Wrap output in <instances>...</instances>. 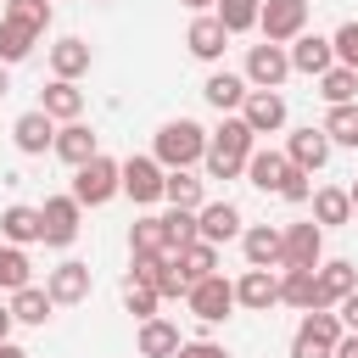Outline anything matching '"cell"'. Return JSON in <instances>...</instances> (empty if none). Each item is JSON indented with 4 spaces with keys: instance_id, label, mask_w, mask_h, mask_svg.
Here are the masks:
<instances>
[{
    "instance_id": "obj_15",
    "label": "cell",
    "mask_w": 358,
    "mask_h": 358,
    "mask_svg": "<svg viewBox=\"0 0 358 358\" xmlns=\"http://www.w3.org/2000/svg\"><path fill=\"white\" fill-rule=\"evenodd\" d=\"M285 162L291 168H302V173H319L324 162H330V140H324V129H291V140H285Z\"/></svg>"
},
{
    "instance_id": "obj_23",
    "label": "cell",
    "mask_w": 358,
    "mask_h": 358,
    "mask_svg": "<svg viewBox=\"0 0 358 358\" xmlns=\"http://www.w3.org/2000/svg\"><path fill=\"white\" fill-rule=\"evenodd\" d=\"M201 95H207V106H218V112L229 117V112H241V101L252 95V84H246L241 73H229V67H224V73H207Z\"/></svg>"
},
{
    "instance_id": "obj_8",
    "label": "cell",
    "mask_w": 358,
    "mask_h": 358,
    "mask_svg": "<svg viewBox=\"0 0 358 358\" xmlns=\"http://www.w3.org/2000/svg\"><path fill=\"white\" fill-rule=\"evenodd\" d=\"M241 78H246L252 90H280V84L291 78V56H285V45H252Z\"/></svg>"
},
{
    "instance_id": "obj_18",
    "label": "cell",
    "mask_w": 358,
    "mask_h": 358,
    "mask_svg": "<svg viewBox=\"0 0 358 358\" xmlns=\"http://www.w3.org/2000/svg\"><path fill=\"white\" fill-rule=\"evenodd\" d=\"M11 140H17V151H22V157H45V151L56 145V123L34 106V112H22V117L11 123Z\"/></svg>"
},
{
    "instance_id": "obj_27",
    "label": "cell",
    "mask_w": 358,
    "mask_h": 358,
    "mask_svg": "<svg viewBox=\"0 0 358 358\" xmlns=\"http://www.w3.org/2000/svg\"><path fill=\"white\" fill-rule=\"evenodd\" d=\"M134 352H140V358H173V352H179V324H168V319H145L140 336H134Z\"/></svg>"
},
{
    "instance_id": "obj_34",
    "label": "cell",
    "mask_w": 358,
    "mask_h": 358,
    "mask_svg": "<svg viewBox=\"0 0 358 358\" xmlns=\"http://www.w3.org/2000/svg\"><path fill=\"white\" fill-rule=\"evenodd\" d=\"M34 28L28 22H11V17H0V67H11V62H22L28 50H34Z\"/></svg>"
},
{
    "instance_id": "obj_19",
    "label": "cell",
    "mask_w": 358,
    "mask_h": 358,
    "mask_svg": "<svg viewBox=\"0 0 358 358\" xmlns=\"http://www.w3.org/2000/svg\"><path fill=\"white\" fill-rule=\"evenodd\" d=\"M50 151H56L67 168H84L90 157H101V140H95V129H90V123H62Z\"/></svg>"
},
{
    "instance_id": "obj_28",
    "label": "cell",
    "mask_w": 358,
    "mask_h": 358,
    "mask_svg": "<svg viewBox=\"0 0 358 358\" xmlns=\"http://www.w3.org/2000/svg\"><path fill=\"white\" fill-rule=\"evenodd\" d=\"M285 173H291V162H285V151H252V157H246V179H252L257 190H274V196H280V185H285Z\"/></svg>"
},
{
    "instance_id": "obj_26",
    "label": "cell",
    "mask_w": 358,
    "mask_h": 358,
    "mask_svg": "<svg viewBox=\"0 0 358 358\" xmlns=\"http://www.w3.org/2000/svg\"><path fill=\"white\" fill-rule=\"evenodd\" d=\"M50 291L45 285H22V291H11V302H6V313H11V324H45L50 319Z\"/></svg>"
},
{
    "instance_id": "obj_49",
    "label": "cell",
    "mask_w": 358,
    "mask_h": 358,
    "mask_svg": "<svg viewBox=\"0 0 358 358\" xmlns=\"http://www.w3.org/2000/svg\"><path fill=\"white\" fill-rule=\"evenodd\" d=\"M179 6H190V11H207V6H213V0H179Z\"/></svg>"
},
{
    "instance_id": "obj_13",
    "label": "cell",
    "mask_w": 358,
    "mask_h": 358,
    "mask_svg": "<svg viewBox=\"0 0 358 358\" xmlns=\"http://www.w3.org/2000/svg\"><path fill=\"white\" fill-rule=\"evenodd\" d=\"M274 302H280V274H274V268H246V274L235 280V308L268 313Z\"/></svg>"
},
{
    "instance_id": "obj_9",
    "label": "cell",
    "mask_w": 358,
    "mask_h": 358,
    "mask_svg": "<svg viewBox=\"0 0 358 358\" xmlns=\"http://www.w3.org/2000/svg\"><path fill=\"white\" fill-rule=\"evenodd\" d=\"M324 263V229L308 218V224H291L285 229V246H280V268H319Z\"/></svg>"
},
{
    "instance_id": "obj_21",
    "label": "cell",
    "mask_w": 358,
    "mask_h": 358,
    "mask_svg": "<svg viewBox=\"0 0 358 358\" xmlns=\"http://www.w3.org/2000/svg\"><path fill=\"white\" fill-rule=\"evenodd\" d=\"M185 45H190V56H196V62H218V56H224V45H229V34H224V22H218L213 11H196V22H190Z\"/></svg>"
},
{
    "instance_id": "obj_48",
    "label": "cell",
    "mask_w": 358,
    "mask_h": 358,
    "mask_svg": "<svg viewBox=\"0 0 358 358\" xmlns=\"http://www.w3.org/2000/svg\"><path fill=\"white\" fill-rule=\"evenodd\" d=\"M6 336H11V313L0 308V341H6Z\"/></svg>"
},
{
    "instance_id": "obj_42",
    "label": "cell",
    "mask_w": 358,
    "mask_h": 358,
    "mask_svg": "<svg viewBox=\"0 0 358 358\" xmlns=\"http://www.w3.org/2000/svg\"><path fill=\"white\" fill-rule=\"evenodd\" d=\"M330 50H336V67H352L358 73V22H341L330 34Z\"/></svg>"
},
{
    "instance_id": "obj_11",
    "label": "cell",
    "mask_w": 358,
    "mask_h": 358,
    "mask_svg": "<svg viewBox=\"0 0 358 358\" xmlns=\"http://www.w3.org/2000/svg\"><path fill=\"white\" fill-rule=\"evenodd\" d=\"M241 123H246L252 134H280V129H285V95H280V90H252V95L241 101Z\"/></svg>"
},
{
    "instance_id": "obj_39",
    "label": "cell",
    "mask_w": 358,
    "mask_h": 358,
    "mask_svg": "<svg viewBox=\"0 0 358 358\" xmlns=\"http://www.w3.org/2000/svg\"><path fill=\"white\" fill-rule=\"evenodd\" d=\"M319 95H324L330 106H347V101L358 95V73H352V67H330V73L319 78Z\"/></svg>"
},
{
    "instance_id": "obj_45",
    "label": "cell",
    "mask_w": 358,
    "mask_h": 358,
    "mask_svg": "<svg viewBox=\"0 0 358 358\" xmlns=\"http://www.w3.org/2000/svg\"><path fill=\"white\" fill-rule=\"evenodd\" d=\"M173 358H229L218 341H179V352Z\"/></svg>"
},
{
    "instance_id": "obj_50",
    "label": "cell",
    "mask_w": 358,
    "mask_h": 358,
    "mask_svg": "<svg viewBox=\"0 0 358 358\" xmlns=\"http://www.w3.org/2000/svg\"><path fill=\"white\" fill-rule=\"evenodd\" d=\"M347 201H352V213H358V179H352V185H347Z\"/></svg>"
},
{
    "instance_id": "obj_12",
    "label": "cell",
    "mask_w": 358,
    "mask_h": 358,
    "mask_svg": "<svg viewBox=\"0 0 358 358\" xmlns=\"http://www.w3.org/2000/svg\"><path fill=\"white\" fill-rule=\"evenodd\" d=\"M90 263H78V257H67V263H56L50 274H45V291H50V302L56 308H73V302H84L90 296Z\"/></svg>"
},
{
    "instance_id": "obj_3",
    "label": "cell",
    "mask_w": 358,
    "mask_h": 358,
    "mask_svg": "<svg viewBox=\"0 0 358 358\" xmlns=\"http://www.w3.org/2000/svg\"><path fill=\"white\" fill-rule=\"evenodd\" d=\"M341 336H347L341 319L330 308H313V313H302V324L291 336V358H336V341Z\"/></svg>"
},
{
    "instance_id": "obj_32",
    "label": "cell",
    "mask_w": 358,
    "mask_h": 358,
    "mask_svg": "<svg viewBox=\"0 0 358 358\" xmlns=\"http://www.w3.org/2000/svg\"><path fill=\"white\" fill-rule=\"evenodd\" d=\"M173 263H179V274H185V285H196V280H207V274H218V246H207V241H190L185 252H173Z\"/></svg>"
},
{
    "instance_id": "obj_16",
    "label": "cell",
    "mask_w": 358,
    "mask_h": 358,
    "mask_svg": "<svg viewBox=\"0 0 358 358\" xmlns=\"http://www.w3.org/2000/svg\"><path fill=\"white\" fill-rule=\"evenodd\" d=\"M235 235H241V207H235V201H201V213H196V241L218 246V241H235Z\"/></svg>"
},
{
    "instance_id": "obj_4",
    "label": "cell",
    "mask_w": 358,
    "mask_h": 358,
    "mask_svg": "<svg viewBox=\"0 0 358 358\" xmlns=\"http://www.w3.org/2000/svg\"><path fill=\"white\" fill-rule=\"evenodd\" d=\"M117 190H123V185H117V162H112V157H90L84 168H73V190H67V196H73L78 207H106Z\"/></svg>"
},
{
    "instance_id": "obj_2",
    "label": "cell",
    "mask_w": 358,
    "mask_h": 358,
    "mask_svg": "<svg viewBox=\"0 0 358 358\" xmlns=\"http://www.w3.org/2000/svg\"><path fill=\"white\" fill-rule=\"evenodd\" d=\"M151 157L162 162V173L201 162V157H207V129H201L196 117H173V123H162V129H157V145H151Z\"/></svg>"
},
{
    "instance_id": "obj_38",
    "label": "cell",
    "mask_w": 358,
    "mask_h": 358,
    "mask_svg": "<svg viewBox=\"0 0 358 358\" xmlns=\"http://www.w3.org/2000/svg\"><path fill=\"white\" fill-rule=\"evenodd\" d=\"M0 17L28 22L34 34H45V28H50V0H0Z\"/></svg>"
},
{
    "instance_id": "obj_7",
    "label": "cell",
    "mask_w": 358,
    "mask_h": 358,
    "mask_svg": "<svg viewBox=\"0 0 358 358\" xmlns=\"http://www.w3.org/2000/svg\"><path fill=\"white\" fill-rule=\"evenodd\" d=\"M185 302H190V313H196L201 324H218V319H229V308H235V285H229L224 274H207V280H196V285L185 291Z\"/></svg>"
},
{
    "instance_id": "obj_43",
    "label": "cell",
    "mask_w": 358,
    "mask_h": 358,
    "mask_svg": "<svg viewBox=\"0 0 358 358\" xmlns=\"http://www.w3.org/2000/svg\"><path fill=\"white\" fill-rule=\"evenodd\" d=\"M308 196H313V185H308V173H302V168H291V173H285V185H280V201H291V207H302Z\"/></svg>"
},
{
    "instance_id": "obj_40",
    "label": "cell",
    "mask_w": 358,
    "mask_h": 358,
    "mask_svg": "<svg viewBox=\"0 0 358 358\" xmlns=\"http://www.w3.org/2000/svg\"><path fill=\"white\" fill-rule=\"evenodd\" d=\"M162 224H168V252H185V246L196 241V213L168 207V213H162Z\"/></svg>"
},
{
    "instance_id": "obj_37",
    "label": "cell",
    "mask_w": 358,
    "mask_h": 358,
    "mask_svg": "<svg viewBox=\"0 0 358 358\" xmlns=\"http://www.w3.org/2000/svg\"><path fill=\"white\" fill-rule=\"evenodd\" d=\"M257 6L263 0H213V17L224 22V34H246L257 28Z\"/></svg>"
},
{
    "instance_id": "obj_17",
    "label": "cell",
    "mask_w": 358,
    "mask_h": 358,
    "mask_svg": "<svg viewBox=\"0 0 358 358\" xmlns=\"http://www.w3.org/2000/svg\"><path fill=\"white\" fill-rule=\"evenodd\" d=\"M280 246H285V229H274V224H252V229H241L246 268H280Z\"/></svg>"
},
{
    "instance_id": "obj_1",
    "label": "cell",
    "mask_w": 358,
    "mask_h": 358,
    "mask_svg": "<svg viewBox=\"0 0 358 358\" xmlns=\"http://www.w3.org/2000/svg\"><path fill=\"white\" fill-rule=\"evenodd\" d=\"M257 151V134L241 123V117H224L213 134H207V179H235V173H246V157Z\"/></svg>"
},
{
    "instance_id": "obj_51",
    "label": "cell",
    "mask_w": 358,
    "mask_h": 358,
    "mask_svg": "<svg viewBox=\"0 0 358 358\" xmlns=\"http://www.w3.org/2000/svg\"><path fill=\"white\" fill-rule=\"evenodd\" d=\"M6 90H11V78H6V67H0V95H6Z\"/></svg>"
},
{
    "instance_id": "obj_31",
    "label": "cell",
    "mask_w": 358,
    "mask_h": 358,
    "mask_svg": "<svg viewBox=\"0 0 358 358\" xmlns=\"http://www.w3.org/2000/svg\"><path fill=\"white\" fill-rule=\"evenodd\" d=\"M280 302H285V308H302V313H313V308H319L313 268H285V274H280Z\"/></svg>"
},
{
    "instance_id": "obj_41",
    "label": "cell",
    "mask_w": 358,
    "mask_h": 358,
    "mask_svg": "<svg viewBox=\"0 0 358 358\" xmlns=\"http://www.w3.org/2000/svg\"><path fill=\"white\" fill-rule=\"evenodd\" d=\"M157 302H162V296H157L151 285H140V280H129V285H123V308H129L140 324H145V319H157Z\"/></svg>"
},
{
    "instance_id": "obj_24",
    "label": "cell",
    "mask_w": 358,
    "mask_h": 358,
    "mask_svg": "<svg viewBox=\"0 0 358 358\" xmlns=\"http://www.w3.org/2000/svg\"><path fill=\"white\" fill-rule=\"evenodd\" d=\"M50 73H56V78H67V84H78V78L90 73V45H84L78 34L56 39V45H50Z\"/></svg>"
},
{
    "instance_id": "obj_5",
    "label": "cell",
    "mask_w": 358,
    "mask_h": 358,
    "mask_svg": "<svg viewBox=\"0 0 358 358\" xmlns=\"http://www.w3.org/2000/svg\"><path fill=\"white\" fill-rule=\"evenodd\" d=\"M257 28H263V45H291L308 28V0H263Z\"/></svg>"
},
{
    "instance_id": "obj_25",
    "label": "cell",
    "mask_w": 358,
    "mask_h": 358,
    "mask_svg": "<svg viewBox=\"0 0 358 358\" xmlns=\"http://www.w3.org/2000/svg\"><path fill=\"white\" fill-rule=\"evenodd\" d=\"M39 229H45V218H39V207H6L0 213V235H6V246H34L39 241Z\"/></svg>"
},
{
    "instance_id": "obj_30",
    "label": "cell",
    "mask_w": 358,
    "mask_h": 358,
    "mask_svg": "<svg viewBox=\"0 0 358 358\" xmlns=\"http://www.w3.org/2000/svg\"><path fill=\"white\" fill-rule=\"evenodd\" d=\"M162 201L179 207V213H201V179H196L190 168H173V173L162 179Z\"/></svg>"
},
{
    "instance_id": "obj_22",
    "label": "cell",
    "mask_w": 358,
    "mask_h": 358,
    "mask_svg": "<svg viewBox=\"0 0 358 358\" xmlns=\"http://www.w3.org/2000/svg\"><path fill=\"white\" fill-rule=\"evenodd\" d=\"M39 112H45L50 123H78V112H84V90L67 84V78H50L45 95H39Z\"/></svg>"
},
{
    "instance_id": "obj_14",
    "label": "cell",
    "mask_w": 358,
    "mask_h": 358,
    "mask_svg": "<svg viewBox=\"0 0 358 358\" xmlns=\"http://www.w3.org/2000/svg\"><path fill=\"white\" fill-rule=\"evenodd\" d=\"M285 56H291V73H308V78H324L336 67V50H330L324 34H296Z\"/></svg>"
},
{
    "instance_id": "obj_47",
    "label": "cell",
    "mask_w": 358,
    "mask_h": 358,
    "mask_svg": "<svg viewBox=\"0 0 358 358\" xmlns=\"http://www.w3.org/2000/svg\"><path fill=\"white\" fill-rule=\"evenodd\" d=\"M0 358H28V352H22L17 341H0Z\"/></svg>"
},
{
    "instance_id": "obj_20",
    "label": "cell",
    "mask_w": 358,
    "mask_h": 358,
    "mask_svg": "<svg viewBox=\"0 0 358 358\" xmlns=\"http://www.w3.org/2000/svg\"><path fill=\"white\" fill-rule=\"evenodd\" d=\"M313 285H319V308H336L347 291H358V268L347 257H330V263L313 268Z\"/></svg>"
},
{
    "instance_id": "obj_35",
    "label": "cell",
    "mask_w": 358,
    "mask_h": 358,
    "mask_svg": "<svg viewBox=\"0 0 358 358\" xmlns=\"http://www.w3.org/2000/svg\"><path fill=\"white\" fill-rule=\"evenodd\" d=\"M22 285H34L28 252H22V246H0V291L11 296V291H22Z\"/></svg>"
},
{
    "instance_id": "obj_46",
    "label": "cell",
    "mask_w": 358,
    "mask_h": 358,
    "mask_svg": "<svg viewBox=\"0 0 358 358\" xmlns=\"http://www.w3.org/2000/svg\"><path fill=\"white\" fill-rule=\"evenodd\" d=\"M336 358H358V336H341L336 341Z\"/></svg>"
},
{
    "instance_id": "obj_36",
    "label": "cell",
    "mask_w": 358,
    "mask_h": 358,
    "mask_svg": "<svg viewBox=\"0 0 358 358\" xmlns=\"http://www.w3.org/2000/svg\"><path fill=\"white\" fill-rule=\"evenodd\" d=\"M129 252H168V224H162V213L134 218V229H129Z\"/></svg>"
},
{
    "instance_id": "obj_29",
    "label": "cell",
    "mask_w": 358,
    "mask_h": 358,
    "mask_svg": "<svg viewBox=\"0 0 358 358\" xmlns=\"http://www.w3.org/2000/svg\"><path fill=\"white\" fill-rule=\"evenodd\" d=\"M308 201H313V224H319V229H336V224H347V218H352V201H347V190H341V185H319Z\"/></svg>"
},
{
    "instance_id": "obj_44",
    "label": "cell",
    "mask_w": 358,
    "mask_h": 358,
    "mask_svg": "<svg viewBox=\"0 0 358 358\" xmlns=\"http://www.w3.org/2000/svg\"><path fill=\"white\" fill-rule=\"evenodd\" d=\"M336 319H341V330H347V336H358V291H347V296L336 302Z\"/></svg>"
},
{
    "instance_id": "obj_10",
    "label": "cell",
    "mask_w": 358,
    "mask_h": 358,
    "mask_svg": "<svg viewBox=\"0 0 358 358\" xmlns=\"http://www.w3.org/2000/svg\"><path fill=\"white\" fill-rule=\"evenodd\" d=\"M39 218H45V229H39L45 246H73V241H78V218H84V207H78L73 196H50V201L39 207Z\"/></svg>"
},
{
    "instance_id": "obj_33",
    "label": "cell",
    "mask_w": 358,
    "mask_h": 358,
    "mask_svg": "<svg viewBox=\"0 0 358 358\" xmlns=\"http://www.w3.org/2000/svg\"><path fill=\"white\" fill-rule=\"evenodd\" d=\"M319 129H324V140H330V145H352V151H358V101H347V106H330Z\"/></svg>"
},
{
    "instance_id": "obj_6",
    "label": "cell",
    "mask_w": 358,
    "mask_h": 358,
    "mask_svg": "<svg viewBox=\"0 0 358 358\" xmlns=\"http://www.w3.org/2000/svg\"><path fill=\"white\" fill-rule=\"evenodd\" d=\"M162 162L157 157H129V162H117V185H123V196L134 201V207H151V201H162Z\"/></svg>"
}]
</instances>
